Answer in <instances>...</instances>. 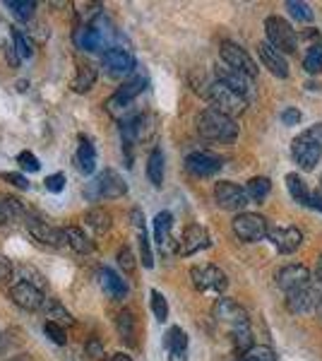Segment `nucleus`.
I'll list each match as a JSON object with an SVG mask.
<instances>
[{
    "instance_id": "34",
    "label": "nucleus",
    "mask_w": 322,
    "mask_h": 361,
    "mask_svg": "<svg viewBox=\"0 0 322 361\" xmlns=\"http://www.w3.org/2000/svg\"><path fill=\"white\" fill-rule=\"evenodd\" d=\"M303 70L308 75L322 73V46H315V49L306 51V56H303Z\"/></svg>"
},
{
    "instance_id": "18",
    "label": "nucleus",
    "mask_w": 322,
    "mask_h": 361,
    "mask_svg": "<svg viewBox=\"0 0 322 361\" xmlns=\"http://www.w3.org/2000/svg\"><path fill=\"white\" fill-rule=\"evenodd\" d=\"M216 80L224 82L226 87H231L233 92H238V94H241L243 99H248V102L250 99H255V80L248 78V75L236 73V70L221 66V68H216Z\"/></svg>"
},
{
    "instance_id": "10",
    "label": "nucleus",
    "mask_w": 322,
    "mask_h": 361,
    "mask_svg": "<svg viewBox=\"0 0 322 361\" xmlns=\"http://www.w3.org/2000/svg\"><path fill=\"white\" fill-rule=\"evenodd\" d=\"M25 224H27L29 236H32L37 243H41V246H49V248L68 246L66 234H63V229H58V226H51L49 222H44V219L34 217V214H29L25 219Z\"/></svg>"
},
{
    "instance_id": "61",
    "label": "nucleus",
    "mask_w": 322,
    "mask_h": 361,
    "mask_svg": "<svg viewBox=\"0 0 322 361\" xmlns=\"http://www.w3.org/2000/svg\"><path fill=\"white\" fill-rule=\"evenodd\" d=\"M236 361H243V359H236Z\"/></svg>"
},
{
    "instance_id": "35",
    "label": "nucleus",
    "mask_w": 322,
    "mask_h": 361,
    "mask_svg": "<svg viewBox=\"0 0 322 361\" xmlns=\"http://www.w3.org/2000/svg\"><path fill=\"white\" fill-rule=\"evenodd\" d=\"M137 243H140V260L142 265L151 270L154 267V253H151V246H149V236H147V229H137Z\"/></svg>"
},
{
    "instance_id": "20",
    "label": "nucleus",
    "mask_w": 322,
    "mask_h": 361,
    "mask_svg": "<svg viewBox=\"0 0 322 361\" xmlns=\"http://www.w3.org/2000/svg\"><path fill=\"white\" fill-rule=\"evenodd\" d=\"M171 229H173V214L163 209V212H159L154 217V241L161 255L175 253V241L171 236Z\"/></svg>"
},
{
    "instance_id": "28",
    "label": "nucleus",
    "mask_w": 322,
    "mask_h": 361,
    "mask_svg": "<svg viewBox=\"0 0 322 361\" xmlns=\"http://www.w3.org/2000/svg\"><path fill=\"white\" fill-rule=\"evenodd\" d=\"M63 234H66V243L75 250V253H80V255L94 253V241H92V238L87 236L80 226H66Z\"/></svg>"
},
{
    "instance_id": "21",
    "label": "nucleus",
    "mask_w": 322,
    "mask_h": 361,
    "mask_svg": "<svg viewBox=\"0 0 322 361\" xmlns=\"http://www.w3.org/2000/svg\"><path fill=\"white\" fill-rule=\"evenodd\" d=\"M257 56H260L262 66H265L274 78H279V80L289 78V63H286V58L279 54V51H274L267 42L257 44Z\"/></svg>"
},
{
    "instance_id": "48",
    "label": "nucleus",
    "mask_w": 322,
    "mask_h": 361,
    "mask_svg": "<svg viewBox=\"0 0 322 361\" xmlns=\"http://www.w3.org/2000/svg\"><path fill=\"white\" fill-rule=\"evenodd\" d=\"M46 190L49 193H63V188H66V173L58 171V173H51V176H46Z\"/></svg>"
},
{
    "instance_id": "46",
    "label": "nucleus",
    "mask_w": 322,
    "mask_h": 361,
    "mask_svg": "<svg viewBox=\"0 0 322 361\" xmlns=\"http://www.w3.org/2000/svg\"><path fill=\"white\" fill-rule=\"evenodd\" d=\"M85 352H87V357L89 359H94V361H104V345H101V340H99L97 335H92L89 340H87V345H85Z\"/></svg>"
},
{
    "instance_id": "50",
    "label": "nucleus",
    "mask_w": 322,
    "mask_h": 361,
    "mask_svg": "<svg viewBox=\"0 0 322 361\" xmlns=\"http://www.w3.org/2000/svg\"><path fill=\"white\" fill-rule=\"evenodd\" d=\"M0 178H3L5 183L15 185V188H20V190H27L29 188V180L22 176V173H17V171H3V173H0Z\"/></svg>"
},
{
    "instance_id": "37",
    "label": "nucleus",
    "mask_w": 322,
    "mask_h": 361,
    "mask_svg": "<svg viewBox=\"0 0 322 361\" xmlns=\"http://www.w3.org/2000/svg\"><path fill=\"white\" fill-rule=\"evenodd\" d=\"M10 34H13V42H10V44H13V49H15L17 58H20V61H22V58H32L34 49H32V44L27 42V37H25V34H22L17 27L10 29Z\"/></svg>"
},
{
    "instance_id": "19",
    "label": "nucleus",
    "mask_w": 322,
    "mask_h": 361,
    "mask_svg": "<svg viewBox=\"0 0 322 361\" xmlns=\"http://www.w3.org/2000/svg\"><path fill=\"white\" fill-rule=\"evenodd\" d=\"M320 292L322 289L308 284V287L298 289V292L286 294V308H289V313H315L320 301Z\"/></svg>"
},
{
    "instance_id": "23",
    "label": "nucleus",
    "mask_w": 322,
    "mask_h": 361,
    "mask_svg": "<svg viewBox=\"0 0 322 361\" xmlns=\"http://www.w3.org/2000/svg\"><path fill=\"white\" fill-rule=\"evenodd\" d=\"M163 347L168 352V361H188V335L178 325L171 328L163 337Z\"/></svg>"
},
{
    "instance_id": "6",
    "label": "nucleus",
    "mask_w": 322,
    "mask_h": 361,
    "mask_svg": "<svg viewBox=\"0 0 322 361\" xmlns=\"http://www.w3.org/2000/svg\"><path fill=\"white\" fill-rule=\"evenodd\" d=\"M233 234H236L241 241L245 243H257V241H265L267 238V219L262 214H255V212H238L233 217Z\"/></svg>"
},
{
    "instance_id": "29",
    "label": "nucleus",
    "mask_w": 322,
    "mask_h": 361,
    "mask_svg": "<svg viewBox=\"0 0 322 361\" xmlns=\"http://www.w3.org/2000/svg\"><path fill=\"white\" fill-rule=\"evenodd\" d=\"M286 190H289V195L294 197V200L298 202L301 207H310V190L306 185V180H303L298 173H286Z\"/></svg>"
},
{
    "instance_id": "9",
    "label": "nucleus",
    "mask_w": 322,
    "mask_h": 361,
    "mask_svg": "<svg viewBox=\"0 0 322 361\" xmlns=\"http://www.w3.org/2000/svg\"><path fill=\"white\" fill-rule=\"evenodd\" d=\"M219 54H221V61H224L226 68L236 70V73L248 75V78H253V80L257 78L255 61L248 56V51H245L243 46H238V44H233V42H224V44H221V49H219Z\"/></svg>"
},
{
    "instance_id": "7",
    "label": "nucleus",
    "mask_w": 322,
    "mask_h": 361,
    "mask_svg": "<svg viewBox=\"0 0 322 361\" xmlns=\"http://www.w3.org/2000/svg\"><path fill=\"white\" fill-rule=\"evenodd\" d=\"M190 279H192V287H195L197 292H207V294H216V296L228 287L226 272L216 265H195L190 270Z\"/></svg>"
},
{
    "instance_id": "2",
    "label": "nucleus",
    "mask_w": 322,
    "mask_h": 361,
    "mask_svg": "<svg viewBox=\"0 0 322 361\" xmlns=\"http://www.w3.org/2000/svg\"><path fill=\"white\" fill-rule=\"evenodd\" d=\"M291 157L303 171H313L322 159V126H315L310 130H303L291 142Z\"/></svg>"
},
{
    "instance_id": "56",
    "label": "nucleus",
    "mask_w": 322,
    "mask_h": 361,
    "mask_svg": "<svg viewBox=\"0 0 322 361\" xmlns=\"http://www.w3.org/2000/svg\"><path fill=\"white\" fill-rule=\"evenodd\" d=\"M315 279H318V284L322 287V255H320L318 265H315Z\"/></svg>"
},
{
    "instance_id": "33",
    "label": "nucleus",
    "mask_w": 322,
    "mask_h": 361,
    "mask_svg": "<svg viewBox=\"0 0 322 361\" xmlns=\"http://www.w3.org/2000/svg\"><path fill=\"white\" fill-rule=\"evenodd\" d=\"M151 296V313H154V318L159 320V323H166L168 320V301H166V296H163L159 289H151L149 292Z\"/></svg>"
},
{
    "instance_id": "30",
    "label": "nucleus",
    "mask_w": 322,
    "mask_h": 361,
    "mask_svg": "<svg viewBox=\"0 0 322 361\" xmlns=\"http://www.w3.org/2000/svg\"><path fill=\"white\" fill-rule=\"evenodd\" d=\"M144 90H147V78H144V75H132L130 80H125V82H123L118 90H116V94L132 104Z\"/></svg>"
},
{
    "instance_id": "15",
    "label": "nucleus",
    "mask_w": 322,
    "mask_h": 361,
    "mask_svg": "<svg viewBox=\"0 0 322 361\" xmlns=\"http://www.w3.org/2000/svg\"><path fill=\"white\" fill-rule=\"evenodd\" d=\"M221 166H224L221 157H216L212 152H190L188 157H185V171L192 173V176H197V178L214 176V173L221 171Z\"/></svg>"
},
{
    "instance_id": "60",
    "label": "nucleus",
    "mask_w": 322,
    "mask_h": 361,
    "mask_svg": "<svg viewBox=\"0 0 322 361\" xmlns=\"http://www.w3.org/2000/svg\"><path fill=\"white\" fill-rule=\"evenodd\" d=\"M320 183H322V176H320Z\"/></svg>"
},
{
    "instance_id": "42",
    "label": "nucleus",
    "mask_w": 322,
    "mask_h": 361,
    "mask_svg": "<svg viewBox=\"0 0 322 361\" xmlns=\"http://www.w3.org/2000/svg\"><path fill=\"white\" fill-rule=\"evenodd\" d=\"M44 333H46V337H49L54 345H66L68 342V333H66V328L63 325H58V323H54V320H49V323L44 325Z\"/></svg>"
},
{
    "instance_id": "4",
    "label": "nucleus",
    "mask_w": 322,
    "mask_h": 361,
    "mask_svg": "<svg viewBox=\"0 0 322 361\" xmlns=\"http://www.w3.org/2000/svg\"><path fill=\"white\" fill-rule=\"evenodd\" d=\"M212 318L216 320L219 325H224L231 335L236 333H243V330H250V318H248V311L236 304L233 299H216V304L212 306Z\"/></svg>"
},
{
    "instance_id": "17",
    "label": "nucleus",
    "mask_w": 322,
    "mask_h": 361,
    "mask_svg": "<svg viewBox=\"0 0 322 361\" xmlns=\"http://www.w3.org/2000/svg\"><path fill=\"white\" fill-rule=\"evenodd\" d=\"M94 190L99 197H104V200H116V197H123L128 193V183L123 180L118 171L104 169L94 180Z\"/></svg>"
},
{
    "instance_id": "40",
    "label": "nucleus",
    "mask_w": 322,
    "mask_h": 361,
    "mask_svg": "<svg viewBox=\"0 0 322 361\" xmlns=\"http://www.w3.org/2000/svg\"><path fill=\"white\" fill-rule=\"evenodd\" d=\"M286 8H289V13L294 15L298 22L313 20V10H310L308 3H301V0H286Z\"/></svg>"
},
{
    "instance_id": "45",
    "label": "nucleus",
    "mask_w": 322,
    "mask_h": 361,
    "mask_svg": "<svg viewBox=\"0 0 322 361\" xmlns=\"http://www.w3.org/2000/svg\"><path fill=\"white\" fill-rule=\"evenodd\" d=\"M231 337H233V349H236L241 357L248 352L250 347H253V333H250V330H243V333H236Z\"/></svg>"
},
{
    "instance_id": "38",
    "label": "nucleus",
    "mask_w": 322,
    "mask_h": 361,
    "mask_svg": "<svg viewBox=\"0 0 322 361\" xmlns=\"http://www.w3.org/2000/svg\"><path fill=\"white\" fill-rule=\"evenodd\" d=\"M49 318L54 320V323L63 325V328H70V325H75V318L70 316V313L66 311V306L58 304V301H51V306H49Z\"/></svg>"
},
{
    "instance_id": "53",
    "label": "nucleus",
    "mask_w": 322,
    "mask_h": 361,
    "mask_svg": "<svg viewBox=\"0 0 322 361\" xmlns=\"http://www.w3.org/2000/svg\"><path fill=\"white\" fill-rule=\"evenodd\" d=\"M5 56H8L10 68H20V58H17L15 49H13V44H5Z\"/></svg>"
},
{
    "instance_id": "12",
    "label": "nucleus",
    "mask_w": 322,
    "mask_h": 361,
    "mask_svg": "<svg viewBox=\"0 0 322 361\" xmlns=\"http://www.w3.org/2000/svg\"><path fill=\"white\" fill-rule=\"evenodd\" d=\"M101 66L111 78H125V75H130L132 70L137 68V63H135L130 51L118 49V46H111L109 51L101 54Z\"/></svg>"
},
{
    "instance_id": "41",
    "label": "nucleus",
    "mask_w": 322,
    "mask_h": 361,
    "mask_svg": "<svg viewBox=\"0 0 322 361\" xmlns=\"http://www.w3.org/2000/svg\"><path fill=\"white\" fill-rule=\"evenodd\" d=\"M5 5L13 8L20 20H29V17L34 15V10H37V3H34V0H8Z\"/></svg>"
},
{
    "instance_id": "31",
    "label": "nucleus",
    "mask_w": 322,
    "mask_h": 361,
    "mask_svg": "<svg viewBox=\"0 0 322 361\" xmlns=\"http://www.w3.org/2000/svg\"><path fill=\"white\" fill-rule=\"evenodd\" d=\"M147 178L154 188H161V183H163V152L159 147L151 149V154L147 159Z\"/></svg>"
},
{
    "instance_id": "44",
    "label": "nucleus",
    "mask_w": 322,
    "mask_h": 361,
    "mask_svg": "<svg viewBox=\"0 0 322 361\" xmlns=\"http://www.w3.org/2000/svg\"><path fill=\"white\" fill-rule=\"evenodd\" d=\"M298 44H306V51L315 49V46H322V34L315 27H308L298 34Z\"/></svg>"
},
{
    "instance_id": "49",
    "label": "nucleus",
    "mask_w": 322,
    "mask_h": 361,
    "mask_svg": "<svg viewBox=\"0 0 322 361\" xmlns=\"http://www.w3.org/2000/svg\"><path fill=\"white\" fill-rule=\"evenodd\" d=\"M17 164H20V169H25V171H39V169H41L39 159L32 152H29V149H25V152L17 154Z\"/></svg>"
},
{
    "instance_id": "27",
    "label": "nucleus",
    "mask_w": 322,
    "mask_h": 361,
    "mask_svg": "<svg viewBox=\"0 0 322 361\" xmlns=\"http://www.w3.org/2000/svg\"><path fill=\"white\" fill-rule=\"evenodd\" d=\"M82 222H85V226H89L97 236H101V234H106V231L111 229L113 217H111L104 207H89L85 214H82Z\"/></svg>"
},
{
    "instance_id": "25",
    "label": "nucleus",
    "mask_w": 322,
    "mask_h": 361,
    "mask_svg": "<svg viewBox=\"0 0 322 361\" xmlns=\"http://www.w3.org/2000/svg\"><path fill=\"white\" fill-rule=\"evenodd\" d=\"M75 166H78L85 176L97 171V149H94V145L89 142V137H85V135H80L78 152H75Z\"/></svg>"
},
{
    "instance_id": "59",
    "label": "nucleus",
    "mask_w": 322,
    "mask_h": 361,
    "mask_svg": "<svg viewBox=\"0 0 322 361\" xmlns=\"http://www.w3.org/2000/svg\"><path fill=\"white\" fill-rule=\"evenodd\" d=\"M10 361H29V354H22V357H15V359H10Z\"/></svg>"
},
{
    "instance_id": "54",
    "label": "nucleus",
    "mask_w": 322,
    "mask_h": 361,
    "mask_svg": "<svg viewBox=\"0 0 322 361\" xmlns=\"http://www.w3.org/2000/svg\"><path fill=\"white\" fill-rule=\"evenodd\" d=\"M310 207L320 209L322 212V190H318V193H310Z\"/></svg>"
},
{
    "instance_id": "55",
    "label": "nucleus",
    "mask_w": 322,
    "mask_h": 361,
    "mask_svg": "<svg viewBox=\"0 0 322 361\" xmlns=\"http://www.w3.org/2000/svg\"><path fill=\"white\" fill-rule=\"evenodd\" d=\"M13 219H10V212H8V207L3 205V200H0V226H8Z\"/></svg>"
},
{
    "instance_id": "57",
    "label": "nucleus",
    "mask_w": 322,
    "mask_h": 361,
    "mask_svg": "<svg viewBox=\"0 0 322 361\" xmlns=\"http://www.w3.org/2000/svg\"><path fill=\"white\" fill-rule=\"evenodd\" d=\"M111 361H132V359L128 357L125 352H118V354H113V357H111Z\"/></svg>"
},
{
    "instance_id": "43",
    "label": "nucleus",
    "mask_w": 322,
    "mask_h": 361,
    "mask_svg": "<svg viewBox=\"0 0 322 361\" xmlns=\"http://www.w3.org/2000/svg\"><path fill=\"white\" fill-rule=\"evenodd\" d=\"M116 260H118L120 270L125 272V275H132L135 267H137V263H135V253H132V248H130V246H123V248L118 250V255H116Z\"/></svg>"
},
{
    "instance_id": "14",
    "label": "nucleus",
    "mask_w": 322,
    "mask_h": 361,
    "mask_svg": "<svg viewBox=\"0 0 322 361\" xmlns=\"http://www.w3.org/2000/svg\"><path fill=\"white\" fill-rule=\"evenodd\" d=\"M8 294H10V299H13V304L20 306L22 311H39L46 301V296L41 289H37L29 282H22V279H17L15 284H10Z\"/></svg>"
},
{
    "instance_id": "52",
    "label": "nucleus",
    "mask_w": 322,
    "mask_h": 361,
    "mask_svg": "<svg viewBox=\"0 0 322 361\" xmlns=\"http://www.w3.org/2000/svg\"><path fill=\"white\" fill-rule=\"evenodd\" d=\"M301 118H303V116H301V111H298L296 106H289V109H284V111H282V123L284 126H298V123H301Z\"/></svg>"
},
{
    "instance_id": "8",
    "label": "nucleus",
    "mask_w": 322,
    "mask_h": 361,
    "mask_svg": "<svg viewBox=\"0 0 322 361\" xmlns=\"http://www.w3.org/2000/svg\"><path fill=\"white\" fill-rule=\"evenodd\" d=\"M274 282H277V287L282 289L284 294H291V292H298V289L308 287V284H313V275H310V270L306 265L291 263V265L279 267L277 275H274Z\"/></svg>"
},
{
    "instance_id": "36",
    "label": "nucleus",
    "mask_w": 322,
    "mask_h": 361,
    "mask_svg": "<svg viewBox=\"0 0 322 361\" xmlns=\"http://www.w3.org/2000/svg\"><path fill=\"white\" fill-rule=\"evenodd\" d=\"M0 200H3V205L8 207L10 219H22V222H25V219L29 217L25 202H22L20 197H15V195H0Z\"/></svg>"
},
{
    "instance_id": "22",
    "label": "nucleus",
    "mask_w": 322,
    "mask_h": 361,
    "mask_svg": "<svg viewBox=\"0 0 322 361\" xmlns=\"http://www.w3.org/2000/svg\"><path fill=\"white\" fill-rule=\"evenodd\" d=\"M99 284H101L104 294L111 296L113 301H123L128 296V284L118 272L111 270V267H101L99 270Z\"/></svg>"
},
{
    "instance_id": "16",
    "label": "nucleus",
    "mask_w": 322,
    "mask_h": 361,
    "mask_svg": "<svg viewBox=\"0 0 322 361\" xmlns=\"http://www.w3.org/2000/svg\"><path fill=\"white\" fill-rule=\"evenodd\" d=\"M267 238L272 241V246L277 248L279 253L289 255V253H294V250L301 248L303 231L296 229V226H269Z\"/></svg>"
},
{
    "instance_id": "58",
    "label": "nucleus",
    "mask_w": 322,
    "mask_h": 361,
    "mask_svg": "<svg viewBox=\"0 0 322 361\" xmlns=\"http://www.w3.org/2000/svg\"><path fill=\"white\" fill-rule=\"evenodd\" d=\"M315 313L322 318V292H320V301H318V308H315Z\"/></svg>"
},
{
    "instance_id": "13",
    "label": "nucleus",
    "mask_w": 322,
    "mask_h": 361,
    "mask_svg": "<svg viewBox=\"0 0 322 361\" xmlns=\"http://www.w3.org/2000/svg\"><path fill=\"white\" fill-rule=\"evenodd\" d=\"M214 202L221 209H231V212H238L248 205V195L238 183H231V180H219L214 185Z\"/></svg>"
},
{
    "instance_id": "5",
    "label": "nucleus",
    "mask_w": 322,
    "mask_h": 361,
    "mask_svg": "<svg viewBox=\"0 0 322 361\" xmlns=\"http://www.w3.org/2000/svg\"><path fill=\"white\" fill-rule=\"evenodd\" d=\"M265 32H267V44L279 54H296L298 49V34L296 29L284 20V17L269 15L265 20Z\"/></svg>"
},
{
    "instance_id": "11",
    "label": "nucleus",
    "mask_w": 322,
    "mask_h": 361,
    "mask_svg": "<svg viewBox=\"0 0 322 361\" xmlns=\"http://www.w3.org/2000/svg\"><path fill=\"white\" fill-rule=\"evenodd\" d=\"M209 246H212L209 231L204 229L202 224H190V226H185L180 241H175V253L183 255V258H188V255L200 253V250L209 248Z\"/></svg>"
},
{
    "instance_id": "24",
    "label": "nucleus",
    "mask_w": 322,
    "mask_h": 361,
    "mask_svg": "<svg viewBox=\"0 0 322 361\" xmlns=\"http://www.w3.org/2000/svg\"><path fill=\"white\" fill-rule=\"evenodd\" d=\"M97 78H99V68L94 66V63L80 61L78 73H75L73 82H70V90L78 92V94H87V92L97 85Z\"/></svg>"
},
{
    "instance_id": "26",
    "label": "nucleus",
    "mask_w": 322,
    "mask_h": 361,
    "mask_svg": "<svg viewBox=\"0 0 322 361\" xmlns=\"http://www.w3.org/2000/svg\"><path fill=\"white\" fill-rule=\"evenodd\" d=\"M116 330H118L120 340L125 342L128 347L137 345V320H135V313L130 308H123L116 316Z\"/></svg>"
},
{
    "instance_id": "39",
    "label": "nucleus",
    "mask_w": 322,
    "mask_h": 361,
    "mask_svg": "<svg viewBox=\"0 0 322 361\" xmlns=\"http://www.w3.org/2000/svg\"><path fill=\"white\" fill-rule=\"evenodd\" d=\"M241 359L243 361H277V354H274V349H269L265 345H253Z\"/></svg>"
},
{
    "instance_id": "32",
    "label": "nucleus",
    "mask_w": 322,
    "mask_h": 361,
    "mask_svg": "<svg viewBox=\"0 0 322 361\" xmlns=\"http://www.w3.org/2000/svg\"><path fill=\"white\" fill-rule=\"evenodd\" d=\"M245 195H248V200L253 202H262L265 197L269 195V190H272V180L267 176H255L248 180V185H245Z\"/></svg>"
},
{
    "instance_id": "47",
    "label": "nucleus",
    "mask_w": 322,
    "mask_h": 361,
    "mask_svg": "<svg viewBox=\"0 0 322 361\" xmlns=\"http://www.w3.org/2000/svg\"><path fill=\"white\" fill-rule=\"evenodd\" d=\"M20 279H22V282L34 284V287L41 289V292H46V279L41 277L37 270H32V267H22V270H20Z\"/></svg>"
},
{
    "instance_id": "3",
    "label": "nucleus",
    "mask_w": 322,
    "mask_h": 361,
    "mask_svg": "<svg viewBox=\"0 0 322 361\" xmlns=\"http://www.w3.org/2000/svg\"><path fill=\"white\" fill-rule=\"evenodd\" d=\"M204 97H207L209 104H212L209 109H214V111L224 114L233 121H236V116H243L250 104L248 99H243L238 92H233L231 87H226L224 82H219V80H214V82L207 85Z\"/></svg>"
},
{
    "instance_id": "1",
    "label": "nucleus",
    "mask_w": 322,
    "mask_h": 361,
    "mask_svg": "<svg viewBox=\"0 0 322 361\" xmlns=\"http://www.w3.org/2000/svg\"><path fill=\"white\" fill-rule=\"evenodd\" d=\"M197 133L204 140H214V142H231L238 137V123L228 116L214 111V109H204L195 121Z\"/></svg>"
},
{
    "instance_id": "51",
    "label": "nucleus",
    "mask_w": 322,
    "mask_h": 361,
    "mask_svg": "<svg viewBox=\"0 0 322 361\" xmlns=\"http://www.w3.org/2000/svg\"><path fill=\"white\" fill-rule=\"evenodd\" d=\"M15 277V267L8 258L0 255V284H10V279Z\"/></svg>"
}]
</instances>
